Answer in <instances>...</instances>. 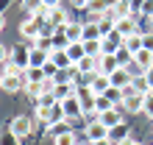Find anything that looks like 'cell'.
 <instances>
[{"label":"cell","instance_id":"17","mask_svg":"<svg viewBox=\"0 0 153 145\" xmlns=\"http://www.w3.org/2000/svg\"><path fill=\"white\" fill-rule=\"evenodd\" d=\"M50 61H53V64H56L59 70H70V67H75L73 61H70V56H67V50H64V48H56V50H53Z\"/></svg>","mask_w":153,"mask_h":145},{"label":"cell","instance_id":"13","mask_svg":"<svg viewBox=\"0 0 153 145\" xmlns=\"http://www.w3.org/2000/svg\"><path fill=\"white\" fill-rule=\"evenodd\" d=\"M117 31H120L125 39H128V36H134V34H139V28H137V17H123V20H117Z\"/></svg>","mask_w":153,"mask_h":145},{"label":"cell","instance_id":"29","mask_svg":"<svg viewBox=\"0 0 153 145\" xmlns=\"http://www.w3.org/2000/svg\"><path fill=\"white\" fill-rule=\"evenodd\" d=\"M0 145H20V137L11 129H6V131H0Z\"/></svg>","mask_w":153,"mask_h":145},{"label":"cell","instance_id":"21","mask_svg":"<svg viewBox=\"0 0 153 145\" xmlns=\"http://www.w3.org/2000/svg\"><path fill=\"white\" fill-rule=\"evenodd\" d=\"M75 67H78V72H84V75H89V78H92L95 72H97V59L86 56V59H81V61H78Z\"/></svg>","mask_w":153,"mask_h":145},{"label":"cell","instance_id":"37","mask_svg":"<svg viewBox=\"0 0 153 145\" xmlns=\"http://www.w3.org/2000/svg\"><path fill=\"white\" fill-rule=\"evenodd\" d=\"M73 8H89V0H70Z\"/></svg>","mask_w":153,"mask_h":145},{"label":"cell","instance_id":"24","mask_svg":"<svg viewBox=\"0 0 153 145\" xmlns=\"http://www.w3.org/2000/svg\"><path fill=\"white\" fill-rule=\"evenodd\" d=\"M131 137V134H128V126H125V123H120V126H117V129H111L109 131V140L117 145V142H123V140H128Z\"/></svg>","mask_w":153,"mask_h":145},{"label":"cell","instance_id":"15","mask_svg":"<svg viewBox=\"0 0 153 145\" xmlns=\"http://www.w3.org/2000/svg\"><path fill=\"white\" fill-rule=\"evenodd\" d=\"M100 123L111 131V129H117V126L123 123V112H120V109H109V112H103V114H100Z\"/></svg>","mask_w":153,"mask_h":145},{"label":"cell","instance_id":"40","mask_svg":"<svg viewBox=\"0 0 153 145\" xmlns=\"http://www.w3.org/2000/svg\"><path fill=\"white\" fill-rule=\"evenodd\" d=\"M117 145H137V140H134V137H128V140H123V142H117Z\"/></svg>","mask_w":153,"mask_h":145},{"label":"cell","instance_id":"28","mask_svg":"<svg viewBox=\"0 0 153 145\" xmlns=\"http://www.w3.org/2000/svg\"><path fill=\"white\" fill-rule=\"evenodd\" d=\"M103 95L109 98V101H111L114 106H120V103H123V98H125V95H123V89H117V87H109V89H106Z\"/></svg>","mask_w":153,"mask_h":145},{"label":"cell","instance_id":"31","mask_svg":"<svg viewBox=\"0 0 153 145\" xmlns=\"http://www.w3.org/2000/svg\"><path fill=\"white\" fill-rule=\"evenodd\" d=\"M134 92H139V95H148L150 92V87H148V81H145V75H142V78H134Z\"/></svg>","mask_w":153,"mask_h":145},{"label":"cell","instance_id":"7","mask_svg":"<svg viewBox=\"0 0 153 145\" xmlns=\"http://www.w3.org/2000/svg\"><path fill=\"white\" fill-rule=\"evenodd\" d=\"M61 109H64L67 120H78V117H84V106H81V101H78L75 95L67 98V101H61Z\"/></svg>","mask_w":153,"mask_h":145},{"label":"cell","instance_id":"27","mask_svg":"<svg viewBox=\"0 0 153 145\" xmlns=\"http://www.w3.org/2000/svg\"><path fill=\"white\" fill-rule=\"evenodd\" d=\"M109 109H117V106H114L106 95H97V101H95V112H97V114H103V112H109Z\"/></svg>","mask_w":153,"mask_h":145},{"label":"cell","instance_id":"1","mask_svg":"<svg viewBox=\"0 0 153 145\" xmlns=\"http://www.w3.org/2000/svg\"><path fill=\"white\" fill-rule=\"evenodd\" d=\"M42 22H45V20H39V17H25V20L20 22V34L36 42L39 36H42V31H45V25H42Z\"/></svg>","mask_w":153,"mask_h":145},{"label":"cell","instance_id":"41","mask_svg":"<svg viewBox=\"0 0 153 145\" xmlns=\"http://www.w3.org/2000/svg\"><path fill=\"white\" fill-rule=\"evenodd\" d=\"M3 28H6V17L0 14V31H3Z\"/></svg>","mask_w":153,"mask_h":145},{"label":"cell","instance_id":"18","mask_svg":"<svg viewBox=\"0 0 153 145\" xmlns=\"http://www.w3.org/2000/svg\"><path fill=\"white\" fill-rule=\"evenodd\" d=\"M64 36H67V42H84V25L81 22H70L64 28Z\"/></svg>","mask_w":153,"mask_h":145},{"label":"cell","instance_id":"14","mask_svg":"<svg viewBox=\"0 0 153 145\" xmlns=\"http://www.w3.org/2000/svg\"><path fill=\"white\" fill-rule=\"evenodd\" d=\"M89 87L95 89V95H103L106 89L111 87V78H109V75H103V72H95V75L89 78Z\"/></svg>","mask_w":153,"mask_h":145},{"label":"cell","instance_id":"6","mask_svg":"<svg viewBox=\"0 0 153 145\" xmlns=\"http://www.w3.org/2000/svg\"><path fill=\"white\" fill-rule=\"evenodd\" d=\"M109 78H111V87H117V89H128V87L134 84V78H131V72H128V67H125V64L117 67Z\"/></svg>","mask_w":153,"mask_h":145},{"label":"cell","instance_id":"45","mask_svg":"<svg viewBox=\"0 0 153 145\" xmlns=\"http://www.w3.org/2000/svg\"><path fill=\"white\" fill-rule=\"evenodd\" d=\"M86 145H89V142H86Z\"/></svg>","mask_w":153,"mask_h":145},{"label":"cell","instance_id":"34","mask_svg":"<svg viewBox=\"0 0 153 145\" xmlns=\"http://www.w3.org/2000/svg\"><path fill=\"white\" fill-rule=\"evenodd\" d=\"M142 112H145L148 117H153V92L145 95V106H142Z\"/></svg>","mask_w":153,"mask_h":145},{"label":"cell","instance_id":"30","mask_svg":"<svg viewBox=\"0 0 153 145\" xmlns=\"http://www.w3.org/2000/svg\"><path fill=\"white\" fill-rule=\"evenodd\" d=\"M53 142H56V145H78L73 131H64V134H59V137H53Z\"/></svg>","mask_w":153,"mask_h":145},{"label":"cell","instance_id":"36","mask_svg":"<svg viewBox=\"0 0 153 145\" xmlns=\"http://www.w3.org/2000/svg\"><path fill=\"white\" fill-rule=\"evenodd\" d=\"M142 42H145L148 50H153V31H150V34H142Z\"/></svg>","mask_w":153,"mask_h":145},{"label":"cell","instance_id":"26","mask_svg":"<svg viewBox=\"0 0 153 145\" xmlns=\"http://www.w3.org/2000/svg\"><path fill=\"white\" fill-rule=\"evenodd\" d=\"M70 123H73V120H67V117H64V120H56V123H50V126H48V131L53 134V137H59V134L70 131Z\"/></svg>","mask_w":153,"mask_h":145},{"label":"cell","instance_id":"44","mask_svg":"<svg viewBox=\"0 0 153 145\" xmlns=\"http://www.w3.org/2000/svg\"><path fill=\"white\" fill-rule=\"evenodd\" d=\"M150 25H153V20H150Z\"/></svg>","mask_w":153,"mask_h":145},{"label":"cell","instance_id":"5","mask_svg":"<svg viewBox=\"0 0 153 145\" xmlns=\"http://www.w3.org/2000/svg\"><path fill=\"white\" fill-rule=\"evenodd\" d=\"M142 106H145V95H139V92H128L123 98V103H120V109H125V112H131V114L142 112Z\"/></svg>","mask_w":153,"mask_h":145},{"label":"cell","instance_id":"3","mask_svg":"<svg viewBox=\"0 0 153 145\" xmlns=\"http://www.w3.org/2000/svg\"><path fill=\"white\" fill-rule=\"evenodd\" d=\"M8 129H11L20 140H25V137L33 131V120H31V117H25V114H20V117H14V120H11V126H8Z\"/></svg>","mask_w":153,"mask_h":145},{"label":"cell","instance_id":"16","mask_svg":"<svg viewBox=\"0 0 153 145\" xmlns=\"http://www.w3.org/2000/svg\"><path fill=\"white\" fill-rule=\"evenodd\" d=\"M64 50H67V56H70V61H73V64H78L81 59H86V48H84V42H70Z\"/></svg>","mask_w":153,"mask_h":145},{"label":"cell","instance_id":"11","mask_svg":"<svg viewBox=\"0 0 153 145\" xmlns=\"http://www.w3.org/2000/svg\"><path fill=\"white\" fill-rule=\"evenodd\" d=\"M70 22H73V20H70V14L64 11V8H53V11L48 14V25H56V28H67V25Z\"/></svg>","mask_w":153,"mask_h":145},{"label":"cell","instance_id":"33","mask_svg":"<svg viewBox=\"0 0 153 145\" xmlns=\"http://www.w3.org/2000/svg\"><path fill=\"white\" fill-rule=\"evenodd\" d=\"M139 17H145V20H153V0H145V3H142Z\"/></svg>","mask_w":153,"mask_h":145},{"label":"cell","instance_id":"9","mask_svg":"<svg viewBox=\"0 0 153 145\" xmlns=\"http://www.w3.org/2000/svg\"><path fill=\"white\" fill-rule=\"evenodd\" d=\"M117 67H123L120 61H117V56H109V53H100V56H97V72H103V75H111Z\"/></svg>","mask_w":153,"mask_h":145},{"label":"cell","instance_id":"25","mask_svg":"<svg viewBox=\"0 0 153 145\" xmlns=\"http://www.w3.org/2000/svg\"><path fill=\"white\" fill-rule=\"evenodd\" d=\"M95 39H103L100 28H97L95 22H84V42H95Z\"/></svg>","mask_w":153,"mask_h":145},{"label":"cell","instance_id":"12","mask_svg":"<svg viewBox=\"0 0 153 145\" xmlns=\"http://www.w3.org/2000/svg\"><path fill=\"white\" fill-rule=\"evenodd\" d=\"M86 137H89V142H97V140H106L109 137V129L97 120V123H89L86 126Z\"/></svg>","mask_w":153,"mask_h":145},{"label":"cell","instance_id":"39","mask_svg":"<svg viewBox=\"0 0 153 145\" xmlns=\"http://www.w3.org/2000/svg\"><path fill=\"white\" fill-rule=\"evenodd\" d=\"M89 145H114V142H111L109 137H106V140H97V142H89Z\"/></svg>","mask_w":153,"mask_h":145},{"label":"cell","instance_id":"43","mask_svg":"<svg viewBox=\"0 0 153 145\" xmlns=\"http://www.w3.org/2000/svg\"><path fill=\"white\" fill-rule=\"evenodd\" d=\"M137 145H142V142H137Z\"/></svg>","mask_w":153,"mask_h":145},{"label":"cell","instance_id":"2","mask_svg":"<svg viewBox=\"0 0 153 145\" xmlns=\"http://www.w3.org/2000/svg\"><path fill=\"white\" fill-rule=\"evenodd\" d=\"M75 98L81 101V106H84V114L89 112V109H95L97 95H95V89L89 87V84H78V92H75Z\"/></svg>","mask_w":153,"mask_h":145},{"label":"cell","instance_id":"4","mask_svg":"<svg viewBox=\"0 0 153 145\" xmlns=\"http://www.w3.org/2000/svg\"><path fill=\"white\" fill-rule=\"evenodd\" d=\"M78 92V84H73V81H67V78H59V84H56V89H53V95H56V101L61 103V101H67V98H73Z\"/></svg>","mask_w":153,"mask_h":145},{"label":"cell","instance_id":"8","mask_svg":"<svg viewBox=\"0 0 153 145\" xmlns=\"http://www.w3.org/2000/svg\"><path fill=\"white\" fill-rule=\"evenodd\" d=\"M28 59H31V48H25V45H14L11 48V64L28 70Z\"/></svg>","mask_w":153,"mask_h":145},{"label":"cell","instance_id":"35","mask_svg":"<svg viewBox=\"0 0 153 145\" xmlns=\"http://www.w3.org/2000/svg\"><path fill=\"white\" fill-rule=\"evenodd\" d=\"M0 61H11V50H8L3 42H0Z\"/></svg>","mask_w":153,"mask_h":145},{"label":"cell","instance_id":"10","mask_svg":"<svg viewBox=\"0 0 153 145\" xmlns=\"http://www.w3.org/2000/svg\"><path fill=\"white\" fill-rule=\"evenodd\" d=\"M22 8H25V14H28V17H39V20H45V17L50 14L48 8H45V0H25Z\"/></svg>","mask_w":153,"mask_h":145},{"label":"cell","instance_id":"20","mask_svg":"<svg viewBox=\"0 0 153 145\" xmlns=\"http://www.w3.org/2000/svg\"><path fill=\"white\" fill-rule=\"evenodd\" d=\"M111 11H114V17H117V20H123V17H134V8H131V3H128V0H114Z\"/></svg>","mask_w":153,"mask_h":145},{"label":"cell","instance_id":"22","mask_svg":"<svg viewBox=\"0 0 153 145\" xmlns=\"http://www.w3.org/2000/svg\"><path fill=\"white\" fill-rule=\"evenodd\" d=\"M134 61H137V64L142 67V70H150L153 67V50H148V48H142L139 53H137V56H131Z\"/></svg>","mask_w":153,"mask_h":145},{"label":"cell","instance_id":"42","mask_svg":"<svg viewBox=\"0 0 153 145\" xmlns=\"http://www.w3.org/2000/svg\"><path fill=\"white\" fill-rule=\"evenodd\" d=\"M0 87H3V72H0Z\"/></svg>","mask_w":153,"mask_h":145},{"label":"cell","instance_id":"38","mask_svg":"<svg viewBox=\"0 0 153 145\" xmlns=\"http://www.w3.org/2000/svg\"><path fill=\"white\" fill-rule=\"evenodd\" d=\"M145 81H148V87H150V92H153V67L145 70Z\"/></svg>","mask_w":153,"mask_h":145},{"label":"cell","instance_id":"32","mask_svg":"<svg viewBox=\"0 0 153 145\" xmlns=\"http://www.w3.org/2000/svg\"><path fill=\"white\" fill-rule=\"evenodd\" d=\"M42 70H45V78H53V81H59V67L53 64V61H48V64H45Z\"/></svg>","mask_w":153,"mask_h":145},{"label":"cell","instance_id":"19","mask_svg":"<svg viewBox=\"0 0 153 145\" xmlns=\"http://www.w3.org/2000/svg\"><path fill=\"white\" fill-rule=\"evenodd\" d=\"M50 61V53H45L39 48H31V59H28V67H45Z\"/></svg>","mask_w":153,"mask_h":145},{"label":"cell","instance_id":"23","mask_svg":"<svg viewBox=\"0 0 153 145\" xmlns=\"http://www.w3.org/2000/svg\"><path fill=\"white\" fill-rule=\"evenodd\" d=\"M22 78H25V84H39V81H45V70L42 67H28V70H22Z\"/></svg>","mask_w":153,"mask_h":145}]
</instances>
